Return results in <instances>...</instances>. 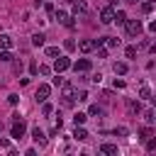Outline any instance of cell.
<instances>
[{"mask_svg": "<svg viewBox=\"0 0 156 156\" xmlns=\"http://www.w3.org/2000/svg\"><path fill=\"white\" fill-rule=\"evenodd\" d=\"M44 39H46V37H44L41 32H34V34H32V44H34V46H41Z\"/></svg>", "mask_w": 156, "mask_h": 156, "instance_id": "ac0fdd59", "label": "cell"}, {"mask_svg": "<svg viewBox=\"0 0 156 156\" xmlns=\"http://www.w3.org/2000/svg\"><path fill=\"white\" fill-rule=\"evenodd\" d=\"M46 56H49V58L58 56V46H49V49H46Z\"/></svg>", "mask_w": 156, "mask_h": 156, "instance_id": "4316f807", "label": "cell"}, {"mask_svg": "<svg viewBox=\"0 0 156 156\" xmlns=\"http://www.w3.org/2000/svg\"><path fill=\"white\" fill-rule=\"evenodd\" d=\"M151 51H154V54H156V44H151Z\"/></svg>", "mask_w": 156, "mask_h": 156, "instance_id": "ab89813d", "label": "cell"}, {"mask_svg": "<svg viewBox=\"0 0 156 156\" xmlns=\"http://www.w3.org/2000/svg\"><path fill=\"white\" fill-rule=\"evenodd\" d=\"M71 66H73V61H71L68 56H58V58L54 61V71H56V73H63V71L71 68Z\"/></svg>", "mask_w": 156, "mask_h": 156, "instance_id": "277c9868", "label": "cell"}, {"mask_svg": "<svg viewBox=\"0 0 156 156\" xmlns=\"http://www.w3.org/2000/svg\"><path fill=\"white\" fill-rule=\"evenodd\" d=\"M127 2H139V0H127Z\"/></svg>", "mask_w": 156, "mask_h": 156, "instance_id": "60d3db41", "label": "cell"}, {"mask_svg": "<svg viewBox=\"0 0 156 156\" xmlns=\"http://www.w3.org/2000/svg\"><path fill=\"white\" fill-rule=\"evenodd\" d=\"M32 139H34L39 146H44V144H46V134H44L39 127H34V129H32Z\"/></svg>", "mask_w": 156, "mask_h": 156, "instance_id": "9c48e42d", "label": "cell"}, {"mask_svg": "<svg viewBox=\"0 0 156 156\" xmlns=\"http://www.w3.org/2000/svg\"><path fill=\"white\" fill-rule=\"evenodd\" d=\"M149 29H151V32H154V34H156V20H154V22H151V24H149Z\"/></svg>", "mask_w": 156, "mask_h": 156, "instance_id": "74e56055", "label": "cell"}, {"mask_svg": "<svg viewBox=\"0 0 156 156\" xmlns=\"http://www.w3.org/2000/svg\"><path fill=\"white\" fill-rule=\"evenodd\" d=\"M12 37L10 34H0V49H12Z\"/></svg>", "mask_w": 156, "mask_h": 156, "instance_id": "9a60e30c", "label": "cell"}, {"mask_svg": "<svg viewBox=\"0 0 156 156\" xmlns=\"http://www.w3.org/2000/svg\"><path fill=\"white\" fill-rule=\"evenodd\" d=\"M0 61H5V63H10V61H12V54H10V49H2V51H0Z\"/></svg>", "mask_w": 156, "mask_h": 156, "instance_id": "ffe728a7", "label": "cell"}, {"mask_svg": "<svg viewBox=\"0 0 156 156\" xmlns=\"http://www.w3.org/2000/svg\"><path fill=\"white\" fill-rule=\"evenodd\" d=\"M154 7H156V0H144L141 2V12H146V15L154 12Z\"/></svg>", "mask_w": 156, "mask_h": 156, "instance_id": "e0dca14e", "label": "cell"}, {"mask_svg": "<svg viewBox=\"0 0 156 156\" xmlns=\"http://www.w3.org/2000/svg\"><path fill=\"white\" fill-rule=\"evenodd\" d=\"M151 134H154V132H151V127H141V129H139V136H141L144 141H146V139H149Z\"/></svg>", "mask_w": 156, "mask_h": 156, "instance_id": "7402d4cb", "label": "cell"}, {"mask_svg": "<svg viewBox=\"0 0 156 156\" xmlns=\"http://www.w3.org/2000/svg\"><path fill=\"white\" fill-rule=\"evenodd\" d=\"M41 112H44V115H51V112H54V107H51L49 102H44V107H41Z\"/></svg>", "mask_w": 156, "mask_h": 156, "instance_id": "e575fe53", "label": "cell"}, {"mask_svg": "<svg viewBox=\"0 0 156 156\" xmlns=\"http://www.w3.org/2000/svg\"><path fill=\"white\" fill-rule=\"evenodd\" d=\"M115 136H127V127H115Z\"/></svg>", "mask_w": 156, "mask_h": 156, "instance_id": "f546056e", "label": "cell"}, {"mask_svg": "<svg viewBox=\"0 0 156 156\" xmlns=\"http://www.w3.org/2000/svg\"><path fill=\"white\" fill-rule=\"evenodd\" d=\"M85 119H88V115H83V112H78V115L73 117V122H76V124H83Z\"/></svg>", "mask_w": 156, "mask_h": 156, "instance_id": "f1b7e54d", "label": "cell"}, {"mask_svg": "<svg viewBox=\"0 0 156 156\" xmlns=\"http://www.w3.org/2000/svg\"><path fill=\"white\" fill-rule=\"evenodd\" d=\"M0 132H2V122H0Z\"/></svg>", "mask_w": 156, "mask_h": 156, "instance_id": "b9f144b4", "label": "cell"}, {"mask_svg": "<svg viewBox=\"0 0 156 156\" xmlns=\"http://www.w3.org/2000/svg\"><path fill=\"white\" fill-rule=\"evenodd\" d=\"M29 73H32V76H37V73H39V66H37V63H34V61H32V63H29Z\"/></svg>", "mask_w": 156, "mask_h": 156, "instance_id": "836d02e7", "label": "cell"}, {"mask_svg": "<svg viewBox=\"0 0 156 156\" xmlns=\"http://www.w3.org/2000/svg\"><path fill=\"white\" fill-rule=\"evenodd\" d=\"M149 100H151V105L156 107V93H151V98H149Z\"/></svg>", "mask_w": 156, "mask_h": 156, "instance_id": "f35d334b", "label": "cell"}, {"mask_svg": "<svg viewBox=\"0 0 156 156\" xmlns=\"http://www.w3.org/2000/svg\"><path fill=\"white\" fill-rule=\"evenodd\" d=\"M76 98H78L80 102H85V100H88V93H85V90H78V93H76Z\"/></svg>", "mask_w": 156, "mask_h": 156, "instance_id": "1f68e13d", "label": "cell"}, {"mask_svg": "<svg viewBox=\"0 0 156 156\" xmlns=\"http://www.w3.org/2000/svg\"><path fill=\"white\" fill-rule=\"evenodd\" d=\"M73 136H76L78 141H85V139H88L90 134H88V132H85V129H83L80 124H76V132H73Z\"/></svg>", "mask_w": 156, "mask_h": 156, "instance_id": "5bb4252c", "label": "cell"}, {"mask_svg": "<svg viewBox=\"0 0 156 156\" xmlns=\"http://www.w3.org/2000/svg\"><path fill=\"white\" fill-rule=\"evenodd\" d=\"M146 151H156V136H154V134L146 139Z\"/></svg>", "mask_w": 156, "mask_h": 156, "instance_id": "603a6c76", "label": "cell"}, {"mask_svg": "<svg viewBox=\"0 0 156 156\" xmlns=\"http://www.w3.org/2000/svg\"><path fill=\"white\" fill-rule=\"evenodd\" d=\"M95 46H98V41H95V39H80V41H78V49H80L83 54H88V51H93Z\"/></svg>", "mask_w": 156, "mask_h": 156, "instance_id": "52a82bcc", "label": "cell"}, {"mask_svg": "<svg viewBox=\"0 0 156 156\" xmlns=\"http://www.w3.org/2000/svg\"><path fill=\"white\" fill-rule=\"evenodd\" d=\"M100 22H102V24H112V22H115V7H112V5H107V7L100 10Z\"/></svg>", "mask_w": 156, "mask_h": 156, "instance_id": "3957f363", "label": "cell"}, {"mask_svg": "<svg viewBox=\"0 0 156 156\" xmlns=\"http://www.w3.org/2000/svg\"><path fill=\"white\" fill-rule=\"evenodd\" d=\"M98 44H105L107 49H115L117 44H119V39H115V37H100V39H95Z\"/></svg>", "mask_w": 156, "mask_h": 156, "instance_id": "8fae6325", "label": "cell"}, {"mask_svg": "<svg viewBox=\"0 0 156 156\" xmlns=\"http://www.w3.org/2000/svg\"><path fill=\"white\" fill-rule=\"evenodd\" d=\"M115 22H117V24H124V22H127V15H124L122 10H117V12H115Z\"/></svg>", "mask_w": 156, "mask_h": 156, "instance_id": "d6986e66", "label": "cell"}, {"mask_svg": "<svg viewBox=\"0 0 156 156\" xmlns=\"http://www.w3.org/2000/svg\"><path fill=\"white\" fill-rule=\"evenodd\" d=\"M51 95V85H46V83H41L39 88H37V93H34V98H37V102H46V98Z\"/></svg>", "mask_w": 156, "mask_h": 156, "instance_id": "5b68a950", "label": "cell"}, {"mask_svg": "<svg viewBox=\"0 0 156 156\" xmlns=\"http://www.w3.org/2000/svg\"><path fill=\"white\" fill-rule=\"evenodd\" d=\"M56 20H58V22H61L63 27H68V29H73V27H76L73 17H71L68 12H63V10H58V12H56Z\"/></svg>", "mask_w": 156, "mask_h": 156, "instance_id": "8992f818", "label": "cell"}, {"mask_svg": "<svg viewBox=\"0 0 156 156\" xmlns=\"http://www.w3.org/2000/svg\"><path fill=\"white\" fill-rule=\"evenodd\" d=\"M24 132H27V124L22 122V117H17V119H12V129H10V134H12V139H24Z\"/></svg>", "mask_w": 156, "mask_h": 156, "instance_id": "6da1fadb", "label": "cell"}, {"mask_svg": "<svg viewBox=\"0 0 156 156\" xmlns=\"http://www.w3.org/2000/svg\"><path fill=\"white\" fill-rule=\"evenodd\" d=\"M54 85H56V88H58V85L63 88V85H66V78H61V73H56V78H54Z\"/></svg>", "mask_w": 156, "mask_h": 156, "instance_id": "83f0119b", "label": "cell"}, {"mask_svg": "<svg viewBox=\"0 0 156 156\" xmlns=\"http://www.w3.org/2000/svg\"><path fill=\"white\" fill-rule=\"evenodd\" d=\"M85 12H88L85 0H73V15H85Z\"/></svg>", "mask_w": 156, "mask_h": 156, "instance_id": "30bf717a", "label": "cell"}, {"mask_svg": "<svg viewBox=\"0 0 156 156\" xmlns=\"http://www.w3.org/2000/svg\"><path fill=\"white\" fill-rule=\"evenodd\" d=\"M139 98H151V88L149 85H141L139 88Z\"/></svg>", "mask_w": 156, "mask_h": 156, "instance_id": "d4e9b609", "label": "cell"}, {"mask_svg": "<svg viewBox=\"0 0 156 156\" xmlns=\"http://www.w3.org/2000/svg\"><path fill=\"white\" fill-rule=\"evenodd\" d=\"M95 49H98V56H100V58H107V46H105V44H98Z\"/></svg>", "mask_w": 156, "mask_h": 156, "instance_id": "cb8c5ba5", "label": "cell"}, {"mask_svg": "<svg viewBox=\"0 0 156 156\" xmlns=\"http://www.w3.org/2000/svg\"><path fill=\"white\" fill-rule=\"evenodd\" d=\"M144 119H146V122H149V124H151V122H154V119H156V117H154V112H151V110H146V112H144Z\"/></svg>", "mask_w": 156, "mask_h": 156, "instance_id": "d6a6232c", "label": "cell"}, {"mask_svg": "<svg viewBox=\"0 0 156 156\" xmlns=\"http://www.w3.org/2000/svg\"><path fill=\"white\" fill-rule=\"evenodd\" d=\"M73 71H76V73H85V71H90V61H88V58H78V61L73 63Z\"/></svg>", "mask_w": 156, "mask_h": 156, "instance_id": "ba28073f", "label": "cell"}, {"mask_svg": "<svg viewBox=\"0 0 156 156\" xmlns=\"http://www.w3.org/2000/svg\"><path fill=\"white\" fill-rule=\"evenodd\" d=\"M100 154H107V156H117V154H119V149H117L115 144H100Z\"/></svg>", "mask_w": 156, "mask_h": 156, "instance_id": "4fadbf2b", "label": "cell"}, {"mask_svg": "<svg viewBox=\"0 0 156 156\" xmlns=\"http://www.w3.org/2000/svg\"><path fill=\"white\" fill-rule=\"evenodd\" d=\"M124 27H127V34H129V37H139V34L144 32V27H141L139 20H127Z\"/></svg>", "mask_w": 156, "mask_h": 156, "instance_id": "7a4b0ae2", "label": "cell"}, {"mask_svg": "<svg viewBox=\"0 0 156 156\" xmlns=\"http://www.w3.org/2000/svg\"><path fill=\"white\" fill-rule=\"evenodd\" d=\"M39 73H41V76H49L51 68H49V66H39Z\"/></svg>", "mask_w": 156, "mask_h": 156, "instance_id": "d590c367", "label": "cell"}, {"mask_svg": "<svg viewBox=\"0 0 156 156\" xmlns=\"http://www.w3.org/2000/svg\"><path fill=\"white\" fill-rule=\"evenodd\" d=\"M17 100H20V95H15V93L7 98V102H10V105H17Z\"/></svg>", "mask_w": 156, "mask_h": 156, "instance_id": "8d00e7d4", "label": "cell"}, {"mask_svg": "<svg viewBox=\"0 0 156 156\" xmlns=\"http://www.w3.org/2000/svg\"><path fill=\"white\" fill-rule=\"evenodd\" d=\"M88 115H93V117H95V115H98V117H102V107H100V105H90Z\"/></svg>", "mask_w": 156, "mask_h": 156, "instance_id": "44dd1931", "label": "cell"}, {"mask_svg": "<svg viewBox=\"0 0 156 156\" xmlns=\"http://www.w3.org/2000/svg\"><path fill=\"white\" fill-rule=\"evenodd\" d=\"M124 54H127V58H134V56H136V49H134V46H127Z\"/></svg>", "mask_w": 156, "mask_h": 156, "instance_id": "4dcf8cb0", "label": "cell"}, {"mask_svg": "<svg viewBox=\"0 0 156 156\" xmlns=\"http://www.w3.org/2000/svg\"><path fill=\"white\" fill-rule=\"evenodd\" d=\"M112 71H115V76H124V73H127V63H124V61H117V63L112 66Z\"/></svg>", "mask_w": 156, "mask_h": 156, "instance_id": "2e32d148", "label": "cell"}, {"mask_svg": "<svg viewBox=\"0 0 156 156\" xmlns=\"http://www.w3.org/2000/svg\"><path fill=\"white\" fill-rule=\"evenodd\" d=\"M127 110H129V115L134 117V115L141 112V102H139V100H127Z\"/></svg>", "mask_w": 156, "mask_h": 156, "instance_id": "7c38bea8", "label": "cell"}, {"mask_svg": "<svg viewBox=\"0 0 156 156\" xmlns=\"http://www.w3.org/2000/svg\"><path fill=\"white\" fill-rule=\"evenodd\" d=\"M76 46H78V44H76L73 39H66V41H63V49H66V51H73Z\"/></svg>", "mask_w": 156, "mask_h": 156, "instance_id": "484cf974", "label": "cell"}]
</instances>
